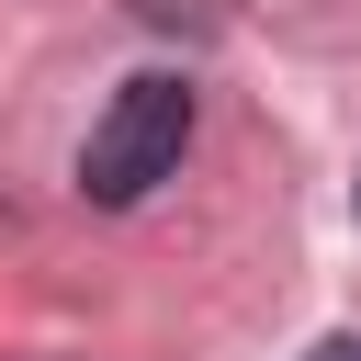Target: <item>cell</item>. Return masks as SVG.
I'll use <instances>...</instances> for the list:
<instances>
[{
    "label": "cell",
    "instance_id": "1",
    "mask_svg": "<svg viewBox=\"0 0 361 361\" xmlns=\"http://www.w3.org/2000/svg\"><path fill=\"white\" fill-rule=\"evenodd\" d=\"M180 147H192V79L147 68V79H124L113 113L90 124V147H79V192L124 214V203H147V192L180 169Z\"/></svg>",
    "mask_w": 361,
    "mask_h": 361
},
{
    "label": "cell",
    "instance_id": "2",
    "mask_svg": "<svg viewBox=\"0 0 361 361\" xmlns=\"http://www.w3.org/2000/svg\"><path fill=\"white\" fill-rule=\"evenodd\" d=\"M305 361H361V327H338V338H316Z\"/></svg>",
    "mask_w": 361,
    "mask_h": 361
}]
</instances>
